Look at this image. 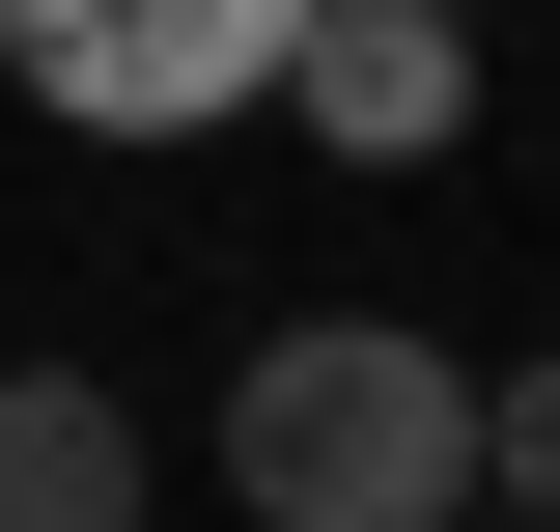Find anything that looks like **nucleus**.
Instances as JSON below:
<instances>
[{"label": "nucleus", "mask_w": 560, "mask_h": 532, "mask_svg": "<svg viewBox=\"0 0 560 532\" xmlns=\"http://www.w3.org/2000/svg\"><path fill=\"white\" fill-rule=\"evenodd\" d=\"M224 505L253 532H448L477 505V365L393 309H280L224 365Z\"/></svg>", "instance_id": "nucleus-1"}, {"label": "nucleus", "mask_w": 560, "mask_h": 532, "mask_svg": "<svg viewBox=\"0 0 560 532\" xmlns=\"http://www.w3.org/2000/svg\"><path fill=\"white\" fill-rule=\"evenodd\" d=\"M280 28H308V0H0V84L57 140H224L280 84Z\"/></svg>", "instance_id": "nucleus-2"}, {"label": "nucleus", "mask_w": 560, "mask_h": 532, "mask_svg": "<svg viewBox=\"0 0 560 532\" xmlns=\"http://www.w3.org/2000/svg\"><path fill=\"white\" fill-rule=\"evenodd\" d=\"M253 113H308L337 169H448V140H477V28H448V0H308Z\"/></svg>", "instance_id": "nucleus-3"}, {"label": "nucleus", "mask_w": 560, "mask_h": 532, "mask_svg": "<svg viewBox=\"0 0 560 532\" xmlns=\"http://www.w3.org/2000/svg\"><path fill=\"white\" fill-rule=\"evenodd\" d=\"M0 532H140V393L113 365H0Z\"/></svg>", "instance_id": "nucleus-4"}, {"label": "nucleus", "mask_w": 560, "mask_h": 532, "mask_svg": "<svg viewBox=\"0 0 560 532\" xmlns=\"http://www.w3.org/2000/svg\"><path fill=\"white\" fill-rule=\"evenodd\" d=\"M477 505L560 532V336H533V365H477Z\"/></svg>", "instance_id": "nucleus-5"}, {"label": "nucleus", "mask_w": 560, "mask_h": 532, "mask_svg": "<svg viewBox=\"0 0 560 532\" xmlns=\"http://www.w3.org/2000/svg\"><path fill=\"white\" fill-rule=\"evenodd\" d=\"M448 28H504V0H448Z\"/></svg>", "instance_id": "nucleus-6"}, {"label": "nucleus", "mask_w": 560, "mask_h": 532, "mask_svg": "<svg viewBox=\"0 0 560 532\" xmlns=\"http://www.w3.org/2000/svg\"><path fill=\"white\" fill-rule=\"evenodd\" d=\"M448 532H504V505H448Z\"/></svg>", "instance_id": "nucleus-7"}]
</instances>
